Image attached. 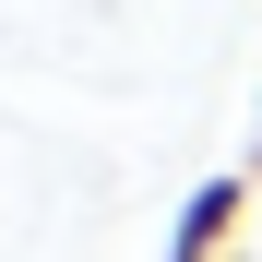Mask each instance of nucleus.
Wrapping results in <instances>:
<instances>
[{
  "label": "nucleus",
  "instance_id": "1",
  "mask_svg": "<svg viewBox=\"0 0 262 262\" xmlns=\"http://www.w3.org/2000/svg\"><path fill=\"white\" fill-rule=\"evenodd\" d=\"M250 203H262V167H214V179L179 203V227H167V262H227L238 227H250Z\"/></svg>",
  "mask_w": 262,
  "mask_h": 262
}]
</instances>
